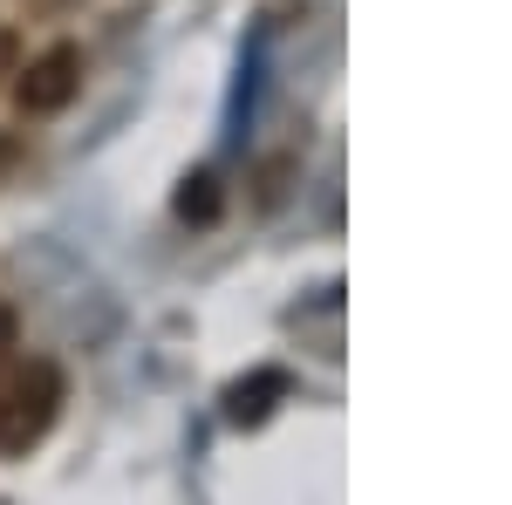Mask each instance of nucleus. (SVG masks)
<instances>
[{"label":"nucleus","instance_id":"nucleus-2","mask_svg":"<svg viewBox=\"0 0 512 505\" xmlns=\"http://www.w3.org/2000/svg\"><path fill=\"white\" fill-rule=\"evenodd\" d=\"M76 89H82V48L55 41V48H41L35 62L21 69V82H14V103H21L28 117H55V110H62Z\"/></svg>","mask_w":512,"mask_h":505},{"label":"nucleus","instance_id":"nucleus-1","mask_svg":"<svg viewBox=\"0 0 512 505\" xmlns=\"http://www.w3.org/2000/svg\"><path fill=\"white\" fill-rule=\"evenodd\" d=\"M62 369L55 362H28V369H14L7 383H0V458H28L41 437L55 430L62 417Z\"/></svg>","mask_w":512,"mask_h":505},{"label":"nucleus","instance_id":"nucleus-5","mask_svg":"<svg viewBox=\"0 0 512 505\" xmlns=\"http://www.w3.org/2000/svg\"><path fill=\"white\" fill-rule=\"evenodd\" d=\"M14 342H21V321H14V314L0 308V362H7V355H14Z\"/></svg>","mask_w":512,"mask_h":505},{"label":"nucleus","instance_id":"nucleus-3","mask_svg":"<svg viewBox=\"0 0 512 505\" xmlns=\"http://www.w3.org/2000/svg\"><path fill=\"white\" fill-rule=\"evenodd\" d=\"M287 396V369H253V376H239L226 383V424H267L274 417V403Z\"/></svg>","mask_w":512,"mask_h":505},{"label":"nucleus","instance_id":"nucleus-6","mask_svg":"<svg viewBox=\"0 0 512 505\" xmlns=\"http://www.w3.org/2000/svg\"><path fill=\"white\" fill-rule=\"evenodd\" d=\"M0 69H7V35H0Z\"/></svg>","mask_w":512,"mask_h":505},{"label":"nucleus","instance_id":"nucleus-4","mask_svg":"<svg viewBox=\"0 0 512 505\" xmlns=\"http://www.w3.org/2000/svg\"><path fill=\"white\" fill-rule=\"evenodd\" d=\"M171 205H178V219L212 226V219H219V178H212V171H192V178L178 185V198H171Z\"/></svg>","mask_w":512,"mask_h":505}]
</instances>
